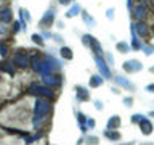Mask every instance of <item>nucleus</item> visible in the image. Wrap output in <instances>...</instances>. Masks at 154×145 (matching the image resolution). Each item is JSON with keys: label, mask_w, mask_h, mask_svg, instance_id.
I'll list each match as a JSON object with an SVG mask.
<instances>
[{"label": "nucleus", "mask_w": 154, "mask_h": 145, "mask_svg": "<svg viewBox=\"0 0 154 145\" xmlns=\"http://www.w3.org/2000/svg\"><path fill=\"white\" fill-rule=\"evenodd\" d=\"M53 114V103L51 100L43 98V97H35L32 105V129L34 130H43L45 124L50 121V116Z\"/></svg>", "instance_id": "nucleus-1"}, {"label": "nucleus", "mask_w": 154, "mask_h": 145, "mask_svg": "<svg viewBox=\"0 0 154 145\" xmlns=\"http://www.w3.org/2000/svg\"><path fill=\"white\" fill-rule=\"evenodd\" d=\"M26 94L31 95V97H43V98H48V100H56V92L55 89H50V87L43 85L42 82H31L27 87H26Z\"/></svg>", "instance_id": "nucleus-2"}, {"label": "nucleus", "mask_w": 154, "mask_h": 145, "mask_svg": "<svg viewBox=\"0 0 154 145\" xmlns=\"http://www.w3.org/2000/svg\"><path fill=\"white\" fill-rule=\"evenodd\" d=\"M11 63L16 68H21V69H26L31 65V50H16L13 53Z\"/></svg>", "instance_id": "nucleus-3"}, {"label": "nucleus", "mask_w": 154, "mask_h": 145, "mask_svg": "<svg viewBox=\"0 0 154 145\" xmlns=\"http://www.w3.org/2000/svg\"><path fill=\"white\" fill-rule=\"evenodd\" d=\"M42 84L50 87V89H61L63 82H64V77H63L60 72H50V74L42 76Z\"/></svg>", "instance_id": "nucleus-4"}, {"label": "nucleus", "mask_w": 154, "mask_h": 145, "mask_svg": "<svg viewBox=\"0 0 154 145\" xmlns=\"http://www.w3.org/2000/svg\"><path fill=\"white\" fill-rule=\"evenodd\" d=\"M132 16L135 21H144V18L148 16V7L144 0H140L135 3V7H132Z\"/></svg>", "instance_id": "nucleus-5"}, {"label": "nucleus", "mask_w": 154, "mask_h": 145, "mask_svg": "<svg viewBox=\"0 0 154 145\" xmlns=\"http://www.w3.org/2000/svg\"><path fill=\"white\" fill-rule=\"evenodd\" d=\"M55 18H56V8L51 7V8H48L47 11L43 13V16L40 18V21H38V26H40L42 29L51 27L53 24H55Z\"/></svg>", "instance_id": "nucleus-6"}, {"label": "nucleus", "mask_w": 154, "mask_h": 145, "mask_svg": "<svg viewBox=\"0 0 154 145\" xmlns=\"http://www.w3.org/2000/svg\"><path fill=\"white\" fill-rule=\"evenodd\" d=\"M95 63L98 66V71H100V76H103V79H112V74H111V69L109 66L106 65L103 55H95Z\"/></svg>", "instance_id": "nucleus-7"}, {"label": "nucleus", "mask_w": 154, "mask_h": 145, "mask_svg": "<svg viewBox=\"0 0 154 145\" xmlns=\"http://www.w3.org/2000/svg\"><path fill=\"white\" fill-rule=\"evenodd\" d=\"M74 90H75V100L77 103H85V102L90 100V90L87 89L85 85H74Z\"/></svg>", "instance_id": "nucleus-8"}, {"label": "nucleus", "mask_w": 154, "mask_h": 145, "mask_svg": "<svg viewBox=\"0 0 154 145\" xmlns=\"http://www.w3.org/2000/svg\"><path fill=\"white\" fill-rule=\"evenodd\" d=\"M112 79H114V82H116V85L122 87V89L128 90V92H135V89H137L133 82H132V81H128L127 77H124V76H114Z\"/></svg>", "instance_id": "nucleus-9"}, {"label": "nucleus", "mask_w": 154, "mask_h": 145, "mask_svg": "<svg viewBox=\"0 0 154 145\" xmlns=\"http://www.w3.org/2000/svg\"><path fill=\"white\" fill-rule=\"evenodd\" d=\"M124 71L125 72H128V74H132V72H138V71H141L143 69V65L140 63L138 60H128V61H125L124 63Z\"/></svg>", "instance_id": "nucleus-10"}, {"label": "nucleus", "mask_w": 154, "mask_h": 145, "mask_svg": "<svg viewBox=\"0 0 154 145\" xmlns=\"http://www.w3.org/2000/svg\"><path fill=\"white\" fill-rule=\"evenodd\" d=\"M0 23L2 24H11L13 23V10L10 7L0 8Z\"/></svg>", "instance_id": "nucleus-11"}, {"label": "nucleus", "mask_w": 154, "mask_h": 145, "mask_svg": "<svg viewBox=\"0 0 154 145\" xmlns=\"http://www.w3.org/2000/svg\"><path fill=\"white\" fill-rule=\"evenodd\" d=\"M137 126L140 127V132H141L143 135H146V137H148V135H151L152 130H154V126H152V123L148 118H144L143 121H140Z\"/></svg>", "instance_id": "nucleus-12"}, {"label": "nucleus", "mask_w": 154, "mask_h": 145, "mask_svg": "<svg viewBox=\"0 0 154 145\" xmlns=\"http://www.w3.org/2000/svg\"><path fill=\"white\" fill-rule=\"evenodd\" d=\"M133 31L140 37H148L149 36V26L144 21H137V23H135V29H133Z\"/></svg>", "instance_id": "nucleus-13"}, {"label": "nucleus", "mask_w": 154, "mask_h": 145, "mask_svg": "<svg viewBox=\"0 0 154 145\" xmlns=\"http://www.w3.org/2000/svg\"><path fill=\"white\" fill-rule=\"evenodd\" d=\"M103 137H106L108 140H111V142H119V140L122 139V134H120L117 129H104Z\"/></svg>", "instance_id": "nucleus-14"}, {"label": "nucleus", "mask_w": 154, "mask_h": 145, "mask_svg": "<svg viewBox=\"0 0 154 145\" xmlns=\"http://www.w3.org/2000/svg\"><path fill=\"white\" fill-rule=\"evenodd\" d=\"M75 119H77V123H79V129H80V132L82 135H85L87 132H88V129H87V116L82 113V111H75Z\"/></svg>", "instance_id": "nucleus-15"}, {"label": "nucleus", "mask_w": 154, "mask_h": 145, "mask_svg": "<svg viewBox=\"0 0 154 145\" xmlns=\"http://www.w3.org/2000/svg\"><path fill=\"white\" fill-rule=\"evenodd\" d=\"M120 124H122V118L119 114H112L109 116L108 123H106V129H119Z\"/></svg>", "instance_id": "nucleus-16"}, {"label": "nucleus", "mask_w": 154, "mask_h": 145, "mask_svg": "<svg viewBox=\"0 0 154 145\" xmlns=\"http://www.w3.org/2000/svg\"><path fill=\"white\" fill-rule=\"evenodd\" d=\"M0 72H7L8 76H14L16 66H14L11 61H2L0 63Z\"/></svg>", "instance_id": "nucleus-17"}, {"label": "nucleus", "mask_w": 154, "mask_h": 145, "mask_svg": "<svg viewBox=\"0 0 154 145\" xmlns=\"http://www.w3.org/2000/svg\"><path fill=\"white\" fill-rule=\"evenodd\" d=\"M103 76H100V74H91L90 76V81H88V85H90V89H98V87L103 85Z\"/></svg>", "instance_id": "nucleus-18"}, {"label": "nucleus", "mask_w": 154, "mask_h": 145, "mask_svg": "<svg viewBox=\"0 0 154 145\" xmlns=\"http://www.w3.org/2000/svg\"><path fill=\"white\" fill-rule=\"evenodd\" d=\"M80 14H82V19H84V23L87 24V26H90V27H95V26H96V21H95V18L91 16V14H90L88 11H85V10H82V11H80Z\"/></svg>", "instance_id": "nucleus-19"}, {"label": "nucleus", "mask_w": 154, "mask_h": 145, "mask_svg": "<svg viewBox=\"0 0 154 145\" xmlns=\"http://www.w3.org/2000/svg\"><path fill=\"white\" fill-rule=\"evenodd\" d=\"M60 55H61L63 60H66V61H71L72 58H74V53H72V50H71L69 47H66V45H63V47L60 48Z\"/></svg>", "instance_id": "nucleus-20"}, {"label": "nucleus", "mask_w": 154, "mask_h": 145, "mask_svg": "<svg viewBox=\"0 0 154 145\" xmlns=\"http://www.w3.org/2000/svg\"><path fill=\"white\" fill-rule=\"evenodd\" d=\"M80 11H82V8H80L77 3H74V5H72V7L66 11V18H74V16H77V14H80Z\"/></svg>", "instance_id": "nucleus-21"}, {"label": "nucleus", "mask_w": 154, "mask_h": 145, "mask_svg": "<svg viewBox=\"0 0 154 145\" xmlns=\"http://www.w3.org/2000/svg\"><path fill=\"white\" fill-rule=\"evenodd\" d=\"M84 143L87 145H98L100 143V137L98 135H84Z\"/></svg>", "instance_id": "nucleus-22"}, {"label": "nucleus", "mask_w": 154, "mask_h": 145, "mask_svg": "<svg viewBox=\"0 0 154 145\" xmlns=\"http://www.w3.org/2000/svg\"><path fill=\"white\" fill-rule=\"evenodd\" d=\"M31 39H32V42L35 44V45H38L40 48H43V47H45V40H43L42 34H32V36H31Z\"/></svg>", "instance_id": "nucleus-23"}, {"label": "nucleus", "mask_w": 154, "mask_h": 145, "mask_svg": "<svg viewBox=\"0 0 154 145\" xmlns=\"http://www.w3.org/2000/svg\"><path fill=\"white\" fill-rule=\"evenodd\" d=\"M19 16H21V23H31V14H29V11L26 8H19Z\"/></svg>", "instance_id": "nucleus-24"}, {"label": "nucleus", "mask_w": 154, "mask_h": 145, "mask_svg": "<svg viewBox=\"0 0 154 145\" xmlns=\"http://www.w3.org/2000/svg\"><path fill=\"white\" fill-rule=\"evenodd\" d=\"M8 53H10L8 45H7V44H5L3 40H0V56H2V58H7Z\"/></svg>", "instance_id": "nucleus-25"}, {"label": "nucleus", "mask_w": 154, "mask_h": 145, "mask_svg": "<svg viewBox=\"0 0 154 145\" xmlns=\"http://www.w3.org/2000/svg\"><path fill=\"white\" fill-rule=\"evenodd\" d=\"M116 48H117V52H120V53H127L130 50V45H128L127 42H117Z\"/></svg>", "instance_id": "nucleus-26"}, {"label": "nucleus", "mask_w": 154, "mask_h": 145, "mask_svg": "<svg viewBox=\"0 0 154 145\" xmlns=\"http://www.w3.org/2000/svg\"><path fill=\"white\" fill-rule=\"evenodd\" d=\"M146 116L144 114H141V113H135V114H132V118H130V123L132 124H138L140 121H143Z\"/></svg>", "instance_id": "nucleus-27"}, {"label": "nucleus", "mask_w": 154, "mask_h": 145, "mask_svg": "<svg viewBox=\"0 0 154 145\" xmlns=\"http://www.w3.org/2000/svg\"><path fill=\"white\" fill-rule=\"evenodd\" d=\"M122 103H124V106H127V108H132V106L135 105V103H133V97H132V95L124 97V98H122Z\"/></svg>", "instance_id": "nucleus-28"}, {"label": "nucleus", "mask_w": 154, "mask_h": 145, "mask_svg": "<svg viewBox=\"0 0 154 145\" xmlns=\"http://www.w3.org/2000/svg\"><path fill=\"white\" fill-rule=\"evenodd\" d=\"M85 124H87V129H90V130L96 127V121H95V118H87V123H85Z\"/></svg>", "instance_id": "nucleus-29"}, {"label": "nucleus", "mask_w": 154, "mask_h": 145, "mask_svg": "<svg viewBox=\"0 0 154 145\" xmlns=\"http://www.w3.org/2000/svg\"><path fill=\"white\" fill-rule=\"evenodd\" d=\"M7 34H10V29H8V26H7V24H2V23H0V36L5 37Z\"/></svg>", "instance_id": "nucleus-30"}, {"label": "nucleus", "mask_w": 154, "mask_h": 145, "mask_svg": "<svg viewBox=\"0 0 154 145\" xmlns=\"http://www.w3.org/2000/svg\"><path fill=\"white\" fill-rule=\"evenodd\" d=\"M93 106H95L96 111H103L104 110V105H103V102H101V100H95L93 102Z\"/></svg>", "instance_id": "nucleus-31"}, {"label": "nucleus", "mask_w": 154, "mask_h": 145, "mask_svg": "<svg viewBox=\"0 0 154 145\" xmlns=\"http://www.w3.org/2000/svg\"><path fill=\"white\" fill-rule=\"evenodd\" d=\"M51 37H53V40H55L56 44H63V37L60 36V34H51Z\"/></svg>", "instance_id": "nucleus-32"}, {"label": "nucleus", "mask_w": 154, "mask_h": 145, "mask_svg": "<svg viewBox=\"0 0 154 145\" xmlns=\"http://www.w3.org/2000/svg\"><path fill=\"white\" fill-rule=\"evenodd\" d=\"M144 90L149 92V94H154V82H152V84H148L146 87H144Z\"/></svg>", "instance_id": "nucleus-33"}, {"label": "nucleus", "mask_w": 154, "mask_h": 145, "mask_svg": "<svg viewBox=\"0 0 154 145\" xmlns=\"http://www.w3.org/2000/svg\"><path fill=\"white\" fill-rule=\"evenodd\" d=\"M111 92L116 94V95H120V89H119V87H111Z\"/></svg>", "instance_id": "nucleus-34"}, {"label": "nucleus", "mask_w": 154, "mask_h": 145, "mask_svg": "<svg viewBox=\"0 0 154 145\" xmlns=\"http://www.w3.org/2000/svg\"><path fill=\"white\" fill-rule=\"evenodd\" d=\"M58 2H60L61 5H69V3L74 2V0H58Z\"/></svg>", "instance_id": "nucleus-35"}, {"label": "nucleus", "mask_w": 154, "mask_h": 145, "mask_svg": "<svg viewBox=\"0 0 154 145\" xmlns=\"http://www.w3.org/2000/svg\"><path fill=\"white\" fill-rule=\"evenodd\" d=\"M112 13H114V10L109 8V10H108V18H109V19H112Z\"/></svg>", "instance_id": "nucleus-36"}, {"label": "nucleus", "mask_w": 154, "mask_h": 145, "mask_svg": "<svg viewBox=\"0 0 154 145\" xmlns=\"http://www.w3.org/2000/svg\"><path fill=\"white\" fill-rule=\"evenodd\" d=\"M56 24H58V29H63V27H64V23H63V21H58Z\"/></svg>", "instance_id": "nucleus-37"}, {"label": "nucleus", "mask_w": 154, "mask_h": 145, "mask_svg": "<svg viewBox=\"0 0 154 145\" xmlns=\"http://www.w3.org/2000/svg\"><path fill=\"white\" fill-rule=\"evenodd\" d=\"M77 145H82V143H84V137H80L79 140H77V142H75Z\"/></svg>", "instance_id": "nucleus-38"}, {"label": "nucleus", "mask_w": 154, "mask_h": 145, "mask_svg": "<svg viewBox=\"0 0 154 145\" xmlns=\"http://www.w3.org/2000/svg\"><path fill=\"white\" fill-rule=\"evenodd\" d=\"M148 116H151V118H154V110H152V111H149V113H148Z\"/></svg>", "instance_id": "nucleus-39"}, {"label": "nucleus", "mask_w": 154, "mask_h": 145, "mask_svg": "<svg viewBox=\"0 0 154 145\" xmlns=\"http://www.w3.org/2000/svg\"><path fill=\"white\" fill-rule=\"evenodd\" d=\"M149 71H151L152 74H154V66H151V68H149Z\"/></svg>", "instance_id": "nucleus-40"}, {"label": "nucleus", "mask_w": 154, "mask_h": 145, "mask_svg": "<svg viewBox=\"0 0 154 145\" xmlns=\"http://www.w3.org/2000/svg\"><path fill=\"white\" fill-rule=\"evenodd\" d=\"M0 5H2V0H0Z\"/></svg>", "instance_id": "nucleus-41"}]
</instances>
